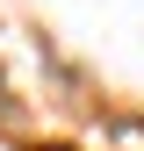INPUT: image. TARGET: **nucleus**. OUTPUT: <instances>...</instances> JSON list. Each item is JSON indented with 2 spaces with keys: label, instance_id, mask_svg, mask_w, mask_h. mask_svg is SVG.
Returning <instances> with one entry per match:
<instances>
[{
  "label": "nucleus",
  "instance_id": "nucleus-1",
  "mask_svg": "<svg viewBox=\"0 0 144 151\" xmlns=\"http://www.w3.org/2000/svg\"><path fill=\"white\" fill-rule=\"evenodd\" d=\"M29 151H72V144H29Z\"/></svg>",
  "mask_w": 144,
  "mask_h": 151
}]
</instances>
